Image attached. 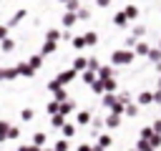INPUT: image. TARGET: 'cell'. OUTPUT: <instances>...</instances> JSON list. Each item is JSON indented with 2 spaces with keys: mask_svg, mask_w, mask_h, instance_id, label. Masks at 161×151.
I'll return each mask as SVG.
<instances>
[{
  "mask_svg": "<svg viewBox=\"0 0 161 151\" xmlns=\"http://www.w3.org/2000/svg\"><path fill=\"white\" fill-rule=\"evenodd\" d=\"M13 45H15V43H13V40H8V38H5V40H3V50H13Z\"/></svg>",
  "mask_w": 161,
  "mask_h": 151,
  "instance_id": "7a4b0ae2",
  "label": "cell"
},
{
  "mask_svg": "<svg viewBox=\"0 0 161 151\" xmlns=\"http://www.w3.org/2000/svg\"><path fill=\"white\" fill-rule=\"evenodd\" d=\"M5 35H8V30H5V28H0V40H5Z\"/></svg>",
  "mask_w": 161,
  "mask_h": 151,
  "instance_id": "3957f363",
  "label": "cell"
},
{
  "mask_svg": "<svg viewBox=\"0 0 161 151\" xmlns=\"http://www.w3.org/2000/svg\"><path fill=\"white\" fill-rule=\"evenodd\" d=\"M23 15H25V10H20V13H15V15H13V20H10V25H15L18 20H23Z\"/></svg>",
  "mask_w": 161,
  "mask_h": 151,
  "instance_id": "6da1fadb",
  "label": "cell"
},
{
  "mask_svg": "<svg viewBox=\"0 0 161 151\" xmlns=\"http://www.w3.org/2000/svg\"><path fill=\"white\" fill-rule=\"evenodd\" d=\"M106 3H108V0H98V5H106Z\"/></svg>",
  "mask_w": 161,
  "mask_h": 151,
  "instance_id": "277c9868",
  "label": "cell"
}]
</instances>
